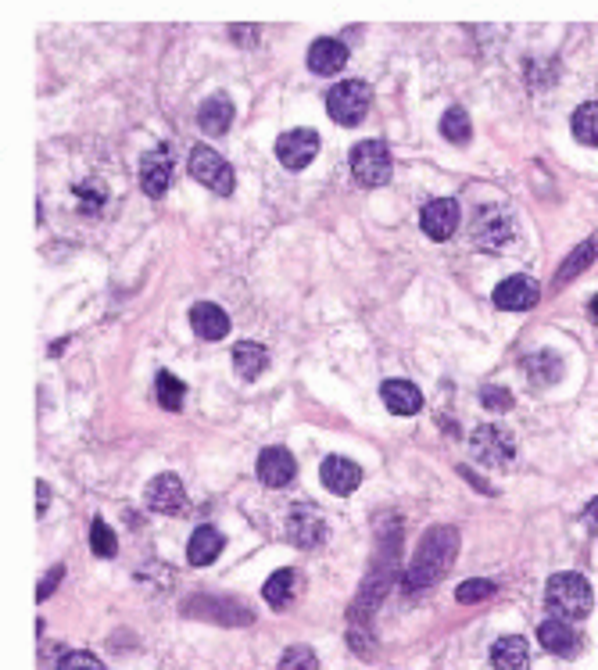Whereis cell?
Segmentation results:
<instances>
[{
  "mask_svg": "<svg viewBox=\"0 0 598 670\" xmlns=\"http://www.w3.org/2000/svg\"><path fill=\"white\" fill-rule=\"evenodd\" d=\"M455 549H459V534H455V527H437V531H430L409 563L405 592L427 588V585H434L441 574H448V567H452V559H455Z\"/></svg>",
  "mask_w": 598,
  "mask_h": 670,
  "instance_id": "6da1fadb",
  "label": "cell"
},
{
  "mask_svg": "<svg viewBox=\"0 0 598 670\" xmlns=\"http://www.w3.org/2000/svg\"><path fill=\"white\" fill-rule=\"evenodd\" d=\"M545 602L548 610H552V617L559 620H584L591 613V606H595V595H591V585L588 577L581 574H552L548 577V592H545Z\"/></svg>",
  "mask_w": 598,
  "mask_h": 670,
  "instance_id": "7a4b0ae2",
  "label": "cell"
},
{
  "mask_svg": "<svg viewBox=\"0 0 598 670\" xmlns=\"http://www.w3.org/2000/svg\"><path fill=\"white\" fill-rule=\"evenodd\" d=\"M373 108V90L362 79H344L326 94V112L341 126H359Z\"/></svg>",
  "mask_w": 598,
  "mask_h": 670,
  "instance_id": "3957f363",
  "label": "cell"
},
{
  "mask_svg": "<svg viewBox=\"0 0 598 670\" xmlns=\"http://www.w3.org/2000/svg\"><path fill=\"white\" fill-rule=\"evenodd\" d=\"M351 176H355V183L366 190L373 187H384V183H391V172H394V162H391V151H387V144H380V140H362V144L351 147Z\"/></svg>",
  "mask_w": 598,
  "mask_h": 670,
  "instance_id": "277c9868",
  "label": "cell"
},
{
  "mask_svg": "<svg viewBox=\"0 0 598 670\" xmlns=\"http://www.w3.org/2000/svg\"><path fill=\"white\" fill-rule=\"evenodd\" d=\"M190 176H194L197 183H205L208 190H215L219 198H230L233 187H237L233 165L226 162L219 151H212V147L205 144H197L194 151H190Z\"/></svg>",
  "mask_w": 598,
  "mask_h": 670,
  "instance_id": "5b68a950",
  "label": "cell"
},
{
  "mask_svg": "<svg viewBox=\"0 0 598 670\" xmlns=\"http://www.w3.org/2000/svg\"><path fill=\"white\" fill-rule=\"evenodd\" d=\"M470 448H473V456L484 466H491V470L509 466L516 459V438L505 427H498V423H484V427L473 430Z\"/></svg>",
  "mask_w": 598,
  "mask_h": 670,
  "instance_id": "8992f818",
  "label": "cell"
},
{
  "mask_svg": "<svg viewBox=\"0 0 598 670\" xmlns=\"http://www.w3.org/2000/svg\"><path fill=\"white\" fill-rule=\"evenodd\" d=\"M319 155V133L316 129H291V133H283L276 140V158H280L283 169H305L312 165V158Z\"/></svg>",
  "mask_w": 598,
  "mask_h": 670,
  "instance_id": "52a82bcc",
  "label": "cell"
},
{
  "mask_svg": "<svg viewBox=\"0 0 598 670\" xmlns=\"http://www.w3.org/2000/svg\"><path fill=\"white\" fill-rule=\"evenodd\" d=\"M462 223V212H459V201L455 198H434L423 205L419 212V226L427 233L430 241H448Z\"/></svg>",
  "mask_w": 598,
  "mask_h": 670,
  "instance_id": "ba28073f",
  "label": "cell"
},
{
  "mask_svg": "<svg viewBox=\"0 0 598 670\" xmlns=\"http://www.w3.org/2000/svg\"><path fill=\"white\" fill-rule=\"evenodd\" d=\"M172 183V155L169 147L158 144L140 158V187L147 198H165V190Z\"/></svg>",
  "mask_w": 598,
  "mask_h": 670,
  "instance_id": "9c48e42d",
  "label": "cell"
},
{
  "mask_svg": "<svg viewBox=\"0 0 598 670\" xmlns=\"http://www.w3.org/2000/svg\"><path fill=\"white\" fill-rule=\"evenodd\" d=\"M287 538L298 549H316L326 538V516L316 506H294L287 516Z\"/></svg>",
  "mask_w": 598,
  "mask_h": 670,
  "instance_id": "30bf717a",
  "label": "cell"
},
{
  "mask_svg": "<svg viewBox=\"0 0 598 670\" xmlns=\"http://www.w3.org/2000/svg\"><path fill=\"white\" fill-rule=\"evenodd\" d=\"M513 233H516V223L505 208H480L477 223H473V237H477L484 248H505V244L513 241Z\"/></svg>",
  "mask_w": 598,
  "mask_h": 670,
  "instance_id": "8fae6325",
  "label": "cell"
},
{
  "mask_svg": "<svg viewBox=\"0 0 598 670\" xmlns=\"http://www.w3.org/2000/svg\"><path fill=\"white\" fill-rule=\"evenodd\" d=\"M144 502L154 513H180V509L187 506V488H183V481L176 473H162V477H154V481L147 484Z\"/></svg>",
  "mask_w": 598,
  "mask_h": 670,
  "instance_id": "7c38bea8",
  "label": "cell"
},
{
  "mask_svg": "<svg viewBox=\"0 0 598 670\" xmlns=\"http://www.w3.org/2000/svg\"><path fill=\"white\" fill-rule=\"evenodd\" d=\"M495 305L505 312H523V309H534L541 298V287L530 280V276H509V280H502V284L495 287Z\"/></svg>",
  "mask_w": 598,
  "mask_h": 670,
  "instance_id": "4fadbf2b",
  "label": "cell"
},
{
  "mask_svg": "<svg viewBox=\"0 0 598 670\" xmlns=\"http://www.w3.org/2000/svg\"><path fill=\"white\" fill-rule=\"evenodd\" d=\"M538 642L545 645V649L552 656H566V660H573V656L581 653L584 638L577 635V631H573L570 620L552 617V620H545V624L538 628Z\"/></svg>",
  "mask_w": 598,
  "mask_h": 670,
  "instance_id": "5bb4252c",
  "label": "cell"
},
{
  "mask_svg": "<svg viewBox=\"0 0 598 670\" xmlns=\"http://www.w3.org/2000/svg\"><path fill=\"white\" fill-rule=\"evenodd\" d=\"M294 473H298V463H294V456L287 452V448L273 445L258 456V481H262L265 488H283V484H291Z\"/></svg>",
  "mask_w": 598,
  "mask_h": 670,
  "instance_id": "9a60e30c",
  "label": "cell"
},
{
  "mask_svg": "<svg viewBox=\"0 0 598 670\" xmlns=\"http://www.w3.org/2000/svg\"><path fill=\"white\" fill-rule=\"evenodd\" d=\"M190 327L201 341H223L230 334V316L215 301H197L190 309Z\"/></svg>",
  "mask_w": 598,
  "mask_h": 670,
  "instance_id": "2e32d148",
  "label": "cell"
},
{
  "mask_svg": "<svg viewBox=\"0 0 598 670\" xmlns=\"http://www.w3.org/2000/svg\"><path fill=\"white\" fill-rule=\"evenodd\" d=\"M319 477H323V484L334 491V495H351V491L362 484L359 463H351V459H344V456L323 459V466H319Z\"/></svg>",
  "mask_w": 598,
  "mask_h": 670,
  "instance_id": "e0dca14e",
  "label": "cell"
},
{
  "mask_svg": "<svg viewBox=\"0 0 598 670\" xmlns=\"http://www.w3.org/2000/svg\"><path fill=\"white\" fill-rule=\"evenodd\" d=\"M348 65V47L334 36H323L308 47V69L316 72V76H334Z\"/></svg>",
  "mask_w": 598,
  "mask_h": 670,
  "instance_id": "ac0fdd59",
  "label": "cell"
},
{
  "mask_svg": "<svg viewBox=\"0 0 598 670\" xmlns=\"http://www.w3.org/2000/svg\"><path fill=\"white\" fill-rule=\"evenodd\" d=\"M380 395H384V405L394 416H416L423 409V391L409 380H384Z\"/></svg>",
  "mask_w": 598,
  "mask_h": 670,
  "instance_id": "d6986e66",
  "label": "cell"
},
{
  "mask_svg": "<svg viewBox=\"0 0 598 670\" xmlns=\"http://www.w3.org/2000/svg\"><path fill=\"white\" fill-rule=\"evenodd\" d=\"M233 122V101L226 94H212L201 108H197V126L205 129L208 137H223Z\"/></svg>",
  "mask_w": 598,
  "mask_h": 670,
  "instance_id": "ffe728a7",
  "label": "cell"
},
{
  "mask_svg": "<svg viewBox=\"0 0 598 670\" xmlns=\"http://www.w3.org/2000/svg\"><path fill=\"white\" fill-rule=\"evenodd\" d=\"M530 663V649L527 638L520 635H505L491 645V667L495 670H527Z\"/></svg>",
  "mask_w": 598,
  "mask_h": 670,
  "instance_id": "44dd1931",
  "label": "cell"
},
{
  "mask_svg": "<svg viewBox=\"0 0 598 670\" xmlns=\"http://www.w3.org/2000/svg\"><path fill=\"white\" fill-rule=\"evenodd\" d=\"M226 538L215 527H197L194 534H190V545H187V559L190 567H208V563H215V556L223 552Z\"/></svg>",
  "mask_w": 598,
  "mask_h": 670,
  "instance_id": "7402d4cb",
  "label": "cell"
},
{
  "mask_svg": "<svg viewBox=\"0 0 598 670\" xmlns=\"http://www.w3.org/2000/svg\"><path fill=\"white\" fill-rule=\"evenodd\" d=\"M298 588H301V577L294 574V570H276V574L265 581L262 595L273 610H287V606L298 599Z\"/></svg>",
  "mask_w": 598,
  "mask_h": 670,
  "instance_id": "603a6c76",
  "label": "cell"
},
{
  "mask_svg": "<svg viewBox=\"0 0 598 670\" xmlns=\"http://www.w3.org/2000/svg\"><path fill=\"white\" fill-rule=\"evenodd\" d=\"M230 355H233V370H237V377H244V380L262 377L265 366H269V352L255 341H240Z\"/></svg>",
  "mask_w": 598,
  "mask_h": 670,
  "instance_id": "cb8c5ba5",
  "label": "cell"
},
{
  "mask_svg": "<svg viewBox=\"0 0 598 670\" xmlns=\"http://www.w3.org/2000/svg\"><path fill=\"white\" fill-rule=\"evenodd\" d=\"M527 373L538 387L556 384V380L563 377V362H559L556 352H538V355H530L527 359Z\"/></svg>",
  "mask_w": 598,
  "mask_h": 670,
  "instance_id": "d4e9b609",
  "label": "cell"
},
{
  "mask_svg": "<svg viewBox=\"0 0 598 670\" xmlns=\"http://www.w3.org/2000/svg\"><path fill=\"white\" fill-rule=\"evenodd\" d=\"M570 126H573V137L581 140V144L598 147V101L581 104V108L573 112Z\"/></svg>",
  "mask_w": 598,
  "mask_h": 670,
  "instance_id": "484cf974",
  "label": "cell"
},
{
  "mask_svg": "<svg viewBox=\"0 0 598 670\" xmlns=\"http://www.w3.org/2000/svg\"><path fill=\"white\" fill-rule=\"evenodd\" d=\"M154 395H158V405L162 409H169V413H180L183 398H187V387H183V380H176L172 373H158L154 377Z\"/></svg>",
  "mask_w": 598,
  "mask_h": 670,
  "instance_id": "4316f807",
  "label": "cell"
},
{
  "mask_svg": "<svg viewBox=\"0 0 598 670\" xmlns=\"http://www.w3.org/2000/svg\"><path fill=\"white\" fill-rule=\"evenodd\" d=\"M441 133H445V140H452V144H470L473 137V126H470V115L462 112V108H448L445 115H441Z\"/></svg>",
  "mask_w": 598,
  "mask_h": 670,
  "instance_id": "83f0119b",
  "label": "cell"
},
{
  "mask_svg": "<svg viewBox=\"0 0 598 670\" xmlns=\"http://www.w3.org/2000/svg\"><path fill=\"white\" fill-rule=\"evenodd\" d=\"M90 549H94V556L101 559H112L115 552H119V538H115V531L104 520H94L90 524Z\"/></svg>",
  "mask_w": 598,
  "mask_h": 670,
  "instance_id": "f1b7e54d",
  "label": "cell"
},
{
  "mask_svg": "<svg viewBox=\"0 0 598 670\" xmlns=\"http://www.w3.org/2000/svg\"><path fill=\"white\" fill-rule=\"evenodd\" d=\"M280 670H319V660L308 645H291V649L280 656Z\"/></svg>",
  "mask_w": 598,
  "mask_h": 670,
  "instance_id": "f546056e",
  "label": "cell"
},
{
  "mask_svg": "<svg viewBox=\"0 0 598 670\" xmlns=\"http://www.w3.org/2000/svg\"><path fill=\"white\" fill-rule=\"evenodd\" d=\"M495 595V581H484V577H477V581H466V585H459L455 588V599L459 602H484V599H491Z\"/></svg>",
  "mask_w": 598,
  "mask_h": 670,
  "instance_id": "4dcf8cb0",
  "label": "cell"
},
{
  "mask_svg": "<svg viewBox=\"0 0 598 670\" xmlns=\"http://www.w3.org/2000/svg\"><path fill=\"white\" fill-rule=\"evenodd\" d=\"M595 255H598V237H595V241H591L584 251H573V258L563 266V273H559V284H566V280H570L573 273H581V269L588 266V262H591V258H595Z\"/></svg>",
  "mask_w": 598,
  "mask_h": 670,
  "instance_id": "1f68e13d",
  "label": "cell"
},
{
  "mask_svg": "<svg viewBox=\"0 0 598 670\" xmlns=\"http://www.w3.org/2000/svg\"><path fill=\"white\" fill-rule=\"evenodd\" d=\"M76 194L79 198L86 201V212H90V208H101L104 205V198H108V194H104V183H97V180H86V183H79L76 187Z\"/></svg>",
  "mask_w": 598,
  "mask_h": 670,
  "instance_id": "d6a6232c",
  "label": "cell"
},
{
  "mask_svg": "<svg viewBox=\"0 0 598 670\" xmlns=\"http://www.w3.org/2000/svg\"><path fill=\"white\" fill-rule=\"evenodd\" d=\"M58 670H104V663L97 660L94 653H83V649H79V653H69V656H65Z\"/></svg>",
  "mask_w": 598,
  "mask_h": 670,
  "instance_id": "836d02e7",
  "label": "cell"
},
{
  "mask_svg": "<svg viewBox=\"0 0 598 670\" xmlns=\"http://www.w3.org/2000/svg\"><path fill=\"white\" fill-rule=\"evenodd\" d=\"M480 402H484V409L505 413V409L513 405V398H509V391H502V387H484V391H480Z\"/></svg>",
  "mask_w": 598,
  "mask_h": 670,
  "instance_id": "e575fe53",
  "label": "cell"
},
{
  "mask_svg": "<svg viewBox=\"0 0 598 670\" xmlns=\"http://www.w3.org/2000/svg\"><path fill=\"white\" fill-rule=\"evenodd\" d=\"M61 577H65V567H54L51 574H47V577H43V581H40V588H36V599H40V602H43V599H51Z\"/></svg>",
  "mask_w": 598,
  "mask_h": 670,
  "instance_id": "d590c367",
  "label": "cell"
},
{
  "mask_svg": "<svg viewBox=\"0 0 598 670\" xmlns=\"http://www.w3.org/2000/svg\"><path fill=\"white\" fill-rule=\"evenodd\" d=\"M581 520H584V527H588V531H591V534H595V538H598V499H591L588 506H584Z\"/></svg>",
  "mask_w": 598,
  "mask_h": 670,
  "instance_id": "8d00e7d4",
  "label": "cell"
},
{
  "mask_svg": "<svg viewBox=\"0 0 598 670\" xmlns=\"http://www.w3.org/2000/svg\"><path fill=\"white\" fill-rule=\"evenodd\" d=\"M47 506H51V488L47 481H36V513H47Z\"/></svg>",
  "mask_w": 598,
  "mask_h": 670,
  "instance_id": "74e56055",
  "label": "cell"
},
{
  "mask_svg": "<svg viewBox=\"0 0 598 670\" xmlns=\"http://www.w3.org/2000/svg\"><path fill=\"white\" fill-rule=\"evenodd\" d=\"M595 316H598V298H595Z\"/></svg>",
  "mask_w": 598,
  "mask_h": 670,
  "instance_id": "f35d334b",
  "label": "cell"
}]
</instances>
